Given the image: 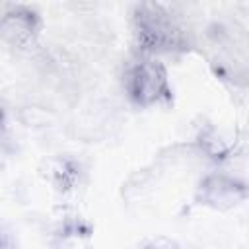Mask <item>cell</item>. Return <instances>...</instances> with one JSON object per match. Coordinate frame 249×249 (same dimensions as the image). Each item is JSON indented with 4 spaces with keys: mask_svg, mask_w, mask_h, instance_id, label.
Segmentation results:
<instances>
[{
    "mask_svg": "<svg viewBox=\"0 0 249 249\" xmlns=\"http://www.w3.org/2000/svg\"><path fill=\"white\" fill-rule=\"evenodd\" d=\"M128 91L142 105H150L160 99H167L169 86H167V74H165L163 66L158 60L138 62L130 72Z\"/></svg>",
    "mask_w": 249,
    "mask_h": 249,
    "instance_id": "obj_2",
    "label": "cell"
},
{
    "mask_svg": "<svg viewBox=\"0 0 249 249\" xmlns=\"http://www.w3.org/2000/svg\"><path fill=\"white\" fill-rule=\"evenodd\" d=\"M2 29L8 39L23 43L35 31V14L29 10H16L14 14H6Z\"/></svg>",
    "mask_w": 249,
    "mask_h": 249,
    "instance_id": "obj_3",
    "label": "cell"
},
{
    "mask_svg": "<svg viewBox=\"0 0 249 249\" xmlns=\"http://www.w3.org/2000/svg\"><path fill=\"white\" fill-rule=\"evenodd\" d=\"M148 249H179L175 243H171V241H167V239H158L156 243H152Z\"/></svg>",
    "mask_w": 249,
    "mask_h": 249,
    "instance_id": "obj_4",
    "label": "cell"
},
{
    "mask_svg": "<svg viewBox=\"0 0 249 249\" xmlns=\"http://www.w3.org/2000/svg\"><path fill=\"white\" fill-rule=\"evenodd\" d=\"M136 37L138 43L148 51H167L181 45V29L160 6L152 4H144L138 8Z\"/></svg>",
    "mask_w": 249,
    "mask_h": 249,
    "instance_id": "obj_1",
    "label": "cell"
}]
</instances>
